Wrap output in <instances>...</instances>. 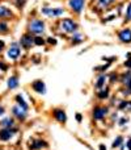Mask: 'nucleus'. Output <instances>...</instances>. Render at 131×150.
Segmentation results:
<instances>
[{"instance_id": "nucleus-1", "label": "nucleus", "mask_w": 131, "mask_h": 150, "mask_svg": "<svg viewBox=\"0 0 131 150\" xmlns=\"http://www.w3.org/2000/svg\"><path fill=\"white\" fill-rule=\"evenodd\" d=\"M29 30H30V33L40 36V34L43 33V30H45V24L41 20H33L29 24Z\"/></svg>"}, {"instance_id": "nucleus-2", "label": "nucleus", "mask_w": 131, "mask_h": 150, "mask_svg": "<svg viewBox=\"0 0 131 150\" xmlns=\"http://www.w3.org/2000/svg\"><path fill=\"white\" fill-rule=\"evenodd\" d=\"M60 25L66 33H75V30L77 29V24L71 19H64L63 21H60Z\"/></svg>"}, {"instance_id": "nucleus-3", "label": "nucleus", "mask_w": 131, "mask_h": 150, "mask_svg": "<svg viewBox=\"0 0 131 150\" xmlns=\"http://www.w3.org/2000/svg\"><path fill=\"white\" fill-rule=\"evenodd\" d=\"M17 132V129H12V128H3L0 130V140L1 141H8L12 138L14 133Z\"/></svg>"}, {"instance_id": "nucleus-4", "label": "nucleus", "mask_w": 131, "mask_h": 150, "mask_svg": "<svg viewBox=\"0 0 131 150\" xmlns=\"http://www.w3.org/2000/svg\"><path fill=\"white\" fill-rule=\"evenodd\" d=\"M21 46L25 49H30L31 45L34 44V37L31 36V34H24L23 37H21V41H20Z\"/></svg>"}, {"instance_id": "nucleus-5", "label": "nucleus", "mask_w": 131, "mask_h": 150, "mask_svg": "<svg viewBox=\"0 0 131 150\" xmlns=\"http://www.w3.org/2000/svg\"><path fill=\"white\" fill-rule=\"evenodd\" d=\"M106 113H108V108L105 107H96L93 109V117L96 120H102Z\"/></svg>"}, {"instance_id": "nucleus-6", "label": "nucleus", "mask_w": 131, "mask_h": 150, "mask_svg": "<svg viewBox=\"0 0 131 150\" xmlns=\"http://www.w3.org/2000/svg\"><path fill=\"white\" fill-rule=\"evenodd\" d=\"M12 112H13V115L16 117H17L18 120H21V121H24V120L26 119V109H24V108H21L20 105H16V107H13V109H12Z\"/></svg>"}, {"instance_id": "nucleus-7", "label": "nucleus", "mask_w": 131, "mask_h": 150, "mask_svg": "<svg viewBox=\"0 0 131 150\" xmlns=\"http://www.w3.org/2000/svg\"><path fill=\"white\" fill-rule=\"evenodd\" d=\"M70 7L76 13H80L84 8V0H70Z\"/></svg>"}, {"instance_id": "nucleus-8", "label": "nucleus", "mask_w": 131, "mask_h": 150, "mask_svg": "<svg viewBox=\"0 0 131 150\" xmlns=\"http://www.w3.org/2000/svg\"><path fill=\"white\" fill-rule=\"evenodd\" d=\"M42 13L46 15V16H60L63 15V9L62 8H43L42 9Z\"/></svg>"}, {"instance_id": "nucleus-9", "label": "nucleus", "mask_w": 131, "mask_h": 150, "mask_svg": "<svg viewBox=\"0 0 131 150\" xmlns=\"http://www.w3.org/2000/svg\"><path fill=\"white\" fill-rule=\"evenodd\" d=\"M118 37H119V40L125 44H128L131 42V30L130 29H123L118 33Z\"/></svg>"}, {"instance_id": "nucleus-10", "label": "nucleus", "mask_w": 131, "mask_h": 150, "mask_svg": "<svg viewBox=\"0 0 131 150\" xmlns=\"http://www.w3.org/2000/svg\"><path fill=\"white\" fill-rule=\"evenodd\" d=\"M18 55H20V48H18L17 44H13L11 46V49L8 50V58L11 59H17Z\"/></svg>"}, {"instance_id": "nucleus-11", "label": "nucleus", "mask_w": 131, "mask_h": 150, "mask_svg": "<svg viewBox=\"0 0 131 150\" xmlns=\"http://www.w3.org/2000/svg\"><path fill=\"white\" fill-rule=\"evenodd\" d=\"M31 87H33V90L35 91V92L38 93H46V87H45V83L42 82V80H35V82L31 83Z\"/></svg>"}, {"instance_id": "nucleus-12", "label": "nucleus", "mask_w": 131, "mask_h": 150, "mask_svg": "<svg viewBox=\"0 0 131 150\" xmlns=\"http://www.w3.org/2000/svg\"><path fill=\"white\" fill-rule=\"evenodd\" d=\"M54 117L59 122H66L67 121V115H66V112L63 109H55L54 111Z\"/></svg>"}, {"instance_id": "nucleus-13", "label": "nucleus", "mask_w": 131, "mask_h": 150, "mask_svg": "<svg viewBox=\"0 0 131 150\" xmlns=\"http://www.w3.org/2000/svg\"><path fill=\"white\" fill-rule=\"evenodd\" d=\"M42 146H47V144H46L45 141H41V140H33V141L30 142V145H29L30 150H38Z\"/></svg>"}, {"instance_id": "nucleus-14", "label": "nucleus", "mask_w": 131, "mask_h": 150, "mask_svg": "<svg viewBox=\"0 0 131 150\" xmlns=\"http://www.w3.org/2000/svg\"><path fill=\"white\" fill-rule=\"evenodd\" d=\"M18 86V78L17 77H11L8 79V88L13 90V88H17Z\"/></svg>"}, {"instance_id": "nucleus-15", "label": "nucleus", "mask_w": 131, "mask_h": 150, "mask_svg": "<svg viewBox=\"0 0 131 150\" xmlns=\"http://www.w3.org/2000/svg\"><path fill=\"white\" fill-rule=\"evenodd\" d=\"M0 125H1L3 128H11V126H13V119H11V117L3 119L1 121H0Z\"/></svg>"}, {"instance_id": "nucleus-16", "label": "nucleus", "mask_w": 131, "mask_h": 150, "mask_svg": "<svg viewBox=\"0 0 131 150\" xmlns=\"http://www.w3.org/2000/svg\"><path fill=\"white\" fill-rule=\"evenodd\" d=\"M12 12L7 7H0V17H11Z\"/></svg>"}, {"instance_id": "nucleus-17", "label": "nucleus", "mask_w": 131, "mask_h": 150, "mask_svg": "<svg viewBox=\"0 0 131 150\" xmlns=\"http://www.w3.org/2000/svg\"><path fill=\"white\" fill-rule=\"evenodd\" d=\"M16 102L18 103V105H20L21 108H24V109L28 111V104L24 102V99H23V96H21V95H17V96H16Z\"/></svg>"}, {"instance_id": "nucleus-18", "label": "nucleus", "mask_w": 131, "mask_h": 150, "mask_svg": "<svg viewBox=\"0 0 131 150\" xmlns=\"http://www.w3.org/2000/svg\"><path fill=\"white\" fill-rule=\"evenodd\" d=\"M113 1L114 0H98V7H100V8H106V7H109Z\"/></svg>"}, {"instance_id": "nucleus-19", "label": "nucleus", "mask_w": 131, "mask_h": 150, "mask_svg": "<svg viewBox=\"0 0 131 150\" xmlns=\"http://www.w3.org/2000/svg\"><path fill=\"white\" fill-rule=\"evenodd\" d=\"M105 79H106L105 75H100V78H98V80H97V83H96V87H97V88L104 87V83H105Z\"/></svg>"}, {"instance_id": "nucleus-20", "label": "nucleus", "mask_w": 131, "mask_h": 150, "mask_svg": "<svg viewBox=\"0 0 131 150\" xmlns=\"http://www.w3.org/2000/svg\"><path fill=\"white\" fill-rule=\"evenodd\" d=\"M81 40H83V37L80 36L79 33H74V40H72L74 45H79V44L81 42Z\"/></svg>"}, {"instance_id": "nucleus-21", "label": "nucleus", "mask_w": 131, "mask_h": 150, "mask_svg": "<svg viewBox=\"0 0 131 150\" xmlns=\"http://www.w3.org/2000/svg\"><path fill=\"white\" fill-rule=\"evenodd\" d=\"M8 32V24L5 21H1L0 23V33H7Z\"/></svg>"}, {"instance_id": "nucleus-22", "label": "nucleus", "mask_w": 131, "mask_h": 150, "mask_svg": "<svg viewBox=\"0 0 131 150\" xmlns=\"http://www.w3.org/2000/svg\"><path fill=\"white\" fill-rule=\"evenodd\" d=\"M34 44L38 46H42V45H45V40H43L41 36H37V37H34Z\"/></svg>"}, {"instance_id": "nucleus-23", "label": "nucleus", "mask_w": 131, "mask_h": 150, "mask_svg": "<svg viewBox=\"0 0 131 150\" xmlns=\"http://www.w3.org/2000/svg\"><path fill=\"white\" fill-rule=\"evenodd\" d=\"M122 80H123V84H127L128 82H131V73H127V74H123V78H122Z\"/></svg>"}, {"instance_id": "nucleus-24", "label": "nucleus", "mask_w": 131, "mask_h": 150, "mask_svg": "<svg viewBox=\"0 0 131 150\" xmlns=\"http://www.w3.org/2000/svg\"><path fill=\"white\" fill-rule=\"evenodd\" d=\"M109 95V88H105L104 91H101V92H98V97L100 99H106Z\"/></svg>"}, {"instance_id": "nucleus-25", "label": "nucleus", "mask_w": 131, "mask_h": 150, "mask_svg": "<svg viewBox=\"0 0 131 150\" xmlns=\"http://www.w3.org/2000/svg\"><path fill=\"white\" fill-rule=\"evenodd\" d=\"M122 141H123V138L122 137H117V140L113 142V147H117V146H119L121 144H122Z\"/></svg>"}, {"instance_id": "nucleus-26", "label": "nucleus", "mask_w": 131, "mask_h": 150, "mask_svg": "<svg viewBox=\"0 0 131 150\" xmlns=\"http://www.w3.org/2000/svg\"><path fill=\"white\" fill-rule=\"evenodd\" d=\"M126 20H131V3L128 4L127 11H126Z\"/></svg>"}, {"instance_id": "nucleus-27", "label": "nucleus", "mask_w": 131, "mask_h": 150, "mask_svg": "<svg viewBox=\"0 0 131 150\" xmlns=\"http://www.w3.org/2000/svg\"><path fill=\"white\" fill-rule=\"evenodd\" d=\"M0 70H1V71H7V70H8V66H5V63H4V62H0Z\"/></svg>"}, {"instance_id": "nucleus-28", "label": "nucleus", "mask_w": 131, "mask_h": 150, "mask_svg": "<svg viewBox=\"0 0 131 150\" xmlns=\"http://www.w3.org/2000/svg\"><path fill=\"white\" fill-rule=\"evenodd\" d=\"M128 104H130V103H128V102H122V103H121V104H119V108H121V109H125V108L127 107Z\"/></svg>"}, {"instance_id": "nucleus-29", "label": "nucleus", "mask_w": 131, "mask_h": 150, "mask_svg": "<svg viewBox=\"0 0 131 150\" xmlns=\"http://www.w3.org/2000/svg\"><path fill=\"white\" fill-rule=\"evenodd\" d=\"M47 42H48V44H51V45H55V44H57V40L50 37V38H47Z\"/></svg>"}, {"instance_id": "nucleus-30", "label": "nucleus", "mask_w": 131, "mask_h": 150, "mask_svg": "<svg viewBox=\"0 0 131 150\" xmlns=\"http://www.w3.org/2000/svg\"><path fill=\"white\" fill-rule=\"evenodd\" d=\"M125 66H126V67H128V68H131V57L125 62Z\"/></svg>"}, {"instance_id": "nucleus-31", "label": "nucleus", "mask_w": 131, "mask_h": 150, "mask_svg": "<svg viewBox=\"0 0 131 150\" xmlns=\"http://www.w3.org/2000/svg\"><path fill=\"white\" fill-rule=\"evenodd\" d=\"M117 80V74H110V82Z\"/></svg>"}, {"instance_id": "nucleus-32", "label": "nucleus", "mask_w": 131, "mask_h": 150, "mask_svg": "<svg viewBox=\"0 0 131 150\" xmlns=\"http://www.w3.org/2000/svg\"><path fill=\"white\" fill-rule=\"evenodd\" d=\"M16 4H17L18 7H23L24 4H25V0H17V1H16Z\"/></svg>"}, {"instance_id": "nucleus-33", "label": "nucleus", "mask_w": 131, "mask_h": 150, "mask_svg": "<svg viewBox=\"0 0 131 150\" xmlns=\"http://www.w3.org/2000/svg\"><path fill=\"white\" fill-rule=\"evenodd\" d=\"M126 146H127L128 150H131V138L127 140V142H126Z\"/></svg>"}, {"instance_id": "nucleus-34", "label": "nucleus", "mask_w": 131, "mask_h": 150, "mask_svg": "<svg viewBox=\"0 0 131 150\" xmlns=\"http://www.w3.org/2000/svg\"><path fill=\"white\" fill-rule=\"evenodd\" d=\"M126 87H127V91H128V92H131V82H128L127 84H126Z\"/></svg>"}, {"instance_id": "nucleus-35", "label": "nucleus", "mask_w": 131, "mask_h": 150, "mask_svg": "<svg viewBox=\"0 0 131 150\" xmlns=\"http://www.w3.org/2000/svg\"><path fill=\"white\" fill-rule=\"evenodd\" d=\"M76 120H77V121H81V115H80V113H76Z\"/></svg>"}, {"instance_id": "nucleus-36", "label": "nucleus", "mask_w": 131, "mask_h": 150, "mask_svg": "<svg viewBox=\"0 0 131 150\" xmlns=\"http://www.w3.org/2000/svg\"><path fill=\"white\" fill-rule=\"evenodd\" d=\"M3 48H4V42L3 41H0V51L3 50Z\"/></svg>"}, {"instance_id": "nucleus-37", "label": "nucleus", "mask_w": 131, "mask_h": 150, "mask_svg": "<svg viewBox=\"0 0 131 150\" xmlns=\"http://www.w3.org/2000/svg\"><path fill=\"white\" fill-rule=\"evenodd\" d=\"M125 122H127V119H122V120H121V122H119V124H121V125H123V124H125Z\"/></svg>"}, {"instance_id": "nucleus-38", "label": "nucleus", "mask_w": 131, "mask_h": 150, "mask_svg": "<svg viewBox=\"0 0 131 150\" xmlns=\"http://www.w3.org/2000/svg\"><path fill=\"white\" fill-rule=\"evenodd\" d=\"M100 150H106V146L105 145H100Z\"/></svg>"}, {"instance_id": "nucleus-39", "label": "nucleus", "mask_w": 131, "mask_h": 150, "mask_svg": "<svg viewBox=\"0 0 131 150\" xmlns=\"http://www.w3.org/2000/svg\"><path fill=\"white\" fill-rule=\"evenodd\" d=\"M3 113H4V108L0 107V115H3Z\"/></svg>"}]
</instances>
